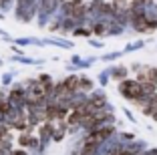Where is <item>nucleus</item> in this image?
<instances>
[{"label":"nucleus","mask_w":157,"mask_h":155,"mask_svg":"<svg viewBox=\"0 0 157 155\" xmlns=\"http://www.w3.org/2000/svg\"><path fill=\"white\" fill-rule=\"evenodd\" d=\"M65 68H67V71H69V73H78V71H77V68H75V67H73V64H71V63L67 64Z\"/></svg>","instance_id":"28"},{"label":"nucleus","mask_w":157,"mask_h":155,"mask_svg":"<svg viewBox=\"0 0 157 155\" xmlns=\"http://www.w3.org/2000/svg\"><path fill=\"white\" fill-rule=\"evenodd\" d=\"M95 81H97V85L101 89H105V87H109V83H111V77H109V75L105 73V68H103L101 73L97 75V79H95Z\"/></svg>","instance_id":"20"},{"label":"nucleus","mask_w":157,"mask_h":155,"mask_svg":"<svg viewBox=\"0 0 157 155\" xmlns=\"http://www.w3.org/2000/svg\"><path fill=\"white\" fill-rule=\"evenodd\" d=\"M4 16H6V14H2V12H0V20H4Z\"/></svg>","instance_id":"34"},{"label":"nucleus","mask_w":157,"mask_h":155,"mask_svg":"<svg viewBox=\"0 0 157 155\" xmlns=\"http://www.w3.org/2000/svg\"><path fill=\"white\" fill-rule=\"evenodd\" d=\"M56 2V6H60V4H65V2H69V0H55Z\"/></svg>","instance_id":"32"},{"label":"nucleus","mask_w":157,"mask_h":155,"mask_svg":"<svg viewBox=\"0 0 157 155\" xmlns=\"http://www.w3.org/2000/svg\"><path fill=\"white\" fill-rule=\"evenodd\" d=\"M141 68H143V64H141V63H133V64H129V71H131V73H139Z\"/></svg>","instance_id":"26"},{"label":"nucleus","mask_w":157,"mask_h":155,"mask_svg":"<svg viewBox=\"0 0 157 155\" xmlns=\"http://www.w3.org/2000/svg\"><path fill=\"white\" fill-rule=\"evenodd\" d=\"M129 2H131V0H129Z\"/></svg>","instance_id":"38"},{"label":"nucleus","mask_w":157,"mask_h":155,"mask_svg":"<svg viewBox=\"0 0 157 155\" xmlns=\"http://www.w3.org/2000/svg\"><path fill=\"white\" fill-rule=\"evenodd\" d=\"M30 155H42V153H38V151H33V153H30Z\"/></svg>","instance_id":"33"},{"label":"nucleus","mask_w":157,"mask_h":155,"mask_svg":"<svg viewBox=\"0 0 157 155\" xmlns=\"http://www.w3.org/2000/svg\"><path fill=\"white\" fill-rule=\"evenodd\" d=\"M73 4H83V2H87V0H71Z\"/></svg>","instance_id":"31"},{"label":"nucleus","mask_w":157,"mask_h":155,"mask_svg":"<svg viewBox=\"0 0 157 155\" xmlns=\"http://www.w3.org/2000/svg\"><path fill=\"white\" fill-rule=\"evenodd\" d=\"M12 45L24 48V46H44V42H42L40 38H36V37H18V38H14Z\"/></svg>","instance_id":"10"},{"label":"nucleus","mask_w":157,"mask_h":155,"mask_svg":"<svg viewBox=\"0 0 157 155\" xmlns=\"http://www.w3.org/2000/svg\"><path fill=\"white\" fill-rule=\"evenodd\" d=\"M2 64H4V60H2V59H0V67H2Z\"/></svg>","instance_id":"35"},{"label":"nucleus","mask_w":157,"mask_h":155,"mask_svg":"<svg viewBox=\"0 0 157 155\" xmlns=\"http://www.w3.org/2000/svg\"><path fill=\"white\" fill-rule=\"evenodd\" d=\"M117 137H119V141L123 143H131L133 139H137V135H135V131H119L117 133Z\"/></svg>","instance_id":"19"},{"label":"nucleus","mask_w":157,"mask_h":155,"mask_svg":"<svg viewBox=\"0 0 157 155\" xmlns=\"http://www.w3.org/2000/svg\"><path fill=\"white\" fill-rule=\"evenodd\" d=\"M123 55H125L123 50H111V52H105V55H103V56H99V59H101L103 63L115 64V63H117V60H119V59H121Z\"/></svg>","instance_id":"14"},{"label":"nucleus","mask_w":157,"mask_h":155,"mask_svg":"<svg viewBox=\"0 0 157 155\" xmlns=\"http://www.w3.org/2000/svg\"><path fill=\"white\" fill-rule=\"evenodd\" d=\"M105 73L111 77V81H115V83H121V81H125V79H129V67L127 64H109V67L105 68Z\"/></svg>","instance_id":"3"},{"label":"nucleus","mask_w":157,"mask_h":155,"mask_svg":"<svg viewBox=\"0 0 157 155\" xmlns=\"http://www.w3.org/2000/svg\"><path fill=\"white\" fill-rule=\"evenodd\" d=\"M155 48H157V42H155Z\"/></svg>","instance_id":"37"},{"label":"nucleus","mask_w":157,"mask_h":155,"mask_svg":"<svg viewBox=\"0 0 157 155\" xmlns=\"http://www.w3.org/2000/svg\"><path fill=\"white\" fill-rule=\"evenodd\" d=\"M71 64L77 68L78 73H81V71H87V68H91V67H93L91 60L85 59V56H81V55H73V56H71Z\"/></svg>","instance_id":"11"},{"label":"nucleus","mask_w":157,"mask_h":155,"mask_svg":"<svg viewBox=\"0 0 157 155\" xmlns=\"http://www.w3.org/2000/svg\"><path fill=\"white\" fill-rule=\"evenodd\" d=\"M123 147L129 151L131 155H137V153H143L145 149H149V143L145 141V139H139V137H137V139H133L131 143H125Z\"/></svg>","instance_id":"6"},{"label":"nucleus","mask_w":157,"mask_h":155,"mask_svg":"<svg viewBox=\"0 0 157 155\" xmlns=\"http://www.w3.org/2000/svg\"><path fill=\"white\" fill-rule=\"evenodd\" d=\"M117 91H119V95L123 97L125 101L135 103V101L141 97V83H137L133 77H129V79H125V81L117 83Z\"/></svg>","instance_id":"2"},{"label":"nucleus","mask_w":157,"mask_h":155,"mask_svg":"<svg viewBox=\"0 0 157 155\" xmlns=\"http://www.w3.org/2000/svg\"><path fill=\"white\" fill-rule=\"evenodd\" d=\"M69 137V127L65 121H56L55 123V131H52V141L55 143H63Z\"/></svg>","instance_id":"5"},{"label":"nucleus","mask_w":157,"mask_h":155,"mask_svg":"<svg viewBox=\"0 0 157 155\" xmlns=\"http://www.w3.org/2000/svg\"><path fill=\"white\" fill-rule=\"evenodd\" d=\"M38 0H16L14 4V18L22 24H30L36 20Z\"/></svg>","instance_id":"1"},{"label":"nucleus","mask_w":157,"mask_h":155,"mask_svg":"<svg viewBox=\"0 0 157 155\" xmlns=\"http://www.w3.org/2000/svg\"><path fill=\"white\" fill-rule=\"evenodd\" d=\"M147 79L157 87V67H147Z\"/></svg>","instance_id":"22"},{"label":"nucleus","mask_w":157,"mask_h":155,"mask_svg":"<svg viewBox=\"0 0 157 155\" xmlns=\"http://www.w3.org/2000/svg\"><path fill=\"white\" fill-rule=\"evenodd\" d=\"M40 2H46V0H38V4H40Z\"/></svg>","instance_id":"36"},{"label":"nucleus","mask_w":157,"mask_h":155,"mask_svg":"<svg viewBox=\"0 0 157 155\" xmlns=\"http://www.w3.org/2000/svg\"><path fill=\"white\" fill-rule=\"evenodd\" d=\"M123 115H125V119H127L129 123H137V117H135V115H133V111H129L127 107L123 109Z\"/></svg>","instance_id":"23"},{"label":"nucleus","mask_w":157,"mask_h":155,"mask_svg":"<svg viewBox=\"0 0 157 155\" xmlns=\"http://www.w3.org/2000/svg\"><path fill=\"white\" fill-rule=\"evenodd\" d=\"M16 75H18V71H6V73H2V77H0V87H6L8 89L10 85L14 83V79H16Z\"/></svg>","instance_id":"13"},{"label":"nucleus","mask_w":157,"mask_h":155,"mask_svg":"<svg viewBox=\"0 0 157 155\" xmlns=\"http://www.w3.org/2000/svg\"><path fill=\"white\" fill-rule=\"evenodd\" d=\"M0 37H2V38H6V37H10V34L4 30V28H0Z\"/></svg>","instance_id":"29"},{"label":"nucleus","mask_w":157,"mask_h":155,"mask_svg":"<svg viewBox=\"0 0 157 155\" xmlns=\"http://www.w3.org/2000/svg\"><path fill=\"white\" fill-rule=\"evenodd\" d=\"M78 24H77V20L75 18H63V24H60V30H59V34L60 37H69V34H73V30L77 28Z\"/></svg>","instance_id":"12"},{"label":"nucleus","mask_w":157,"mask_h":155,"mask_svg":"<svg viewBox=\"0 0 157 155\" xmlns=\"http://www.w3.org/2000/svg\"><path fill=\"white\" fill-rule=\"evenodd\" d=\"M78 77L81 75L78 73H69L65 79H63V85H65V89H67V93H78Z\"/></svg>","instance_id":"8"},{"label":"nucleus","mask_w":157,"mask_h":155,"mask_svg":"<svg viewBox=\"0 0 157 155\" xmlns=\"http://www.w3.org/2000/svg\"><path fill=\"white\" fill-rule=\"evenodd\" d=\"M89 46H93V48H103V46H105V41H95V38H91V41H89Z\"/></svg>","instance_id":"24"},{"label":"nucleus","mask_w":157,"mask_h":155,"mask_svg":"<svg viewBox=\"0 0 157 155\" xmlns=\"http://www.w3.org/2000/svg\"><path fill=\"white\" fill-rule=\"evenodd\" d=\"M10 63H20V64H28V67H30V64H42L44 63V60L42 59H30V56H10Z\"/></svg>","instance_id":"15"},{"label":"nucleus","mask_w":157,"mask_h":155,"mask_svg":"<svg viewBox=\"0 0 157 155\" xmlns=\"http://www.w3.org/2000/svg\"><path fill=\"white\" fill-rule=\"evenodd\" d=\"M121 34H125V28L111 16V22H109V37H121Z\"/></svg>","instance_id":"17"},{"label":"nucleus","mask_w":157,"mask_h":155,"mask_svg":"<svg viewBox=\"0 0 157 155\" xmlns=\"http://www.w3.org/2000/svg\"><path fill=\"white\" fill-rule=\"evenodd\" d=\"M151 121H155V123H157V109L153 111V115H151Z\"/></svg>","instance_id":"30"},{"label":"nucleus","mask_w":157,"mask_h":155,"mask_svg":"<svg viewBox=\"0 0 157 155\" xmlns=\"http://www.w3.org/2000/svg\"><path fill=\"white\" fill-rule=\"evenodd\" d=\"M97 89V81L93 77H89V75H83L81 73V77H78V91H83V93H93Z\"/></svg>","instance_id":"7"},{"label":"nucleus","mask_w":157,"mask_h":155,"mask_svg":"<svg viewBox=\"0 0 157 155\" xmlns=\"http://www.w3.org/2000/svg\"><path fill=\"white\" fill-rule=\"evenodd\" d=\"M131 32H135V34H151L147 18L145 16H133L131 18Z\"/></svg>","instance_id":"4"},{"label":"nucleus","mask_w":157,"mask_h":155,"mask_svg":"<svg viewBox=\"0 0 157 155\" xmlns=\"http://www.w3.org/2000/svg\"><path fill=\"white\" fill-rule=\"evenodd\" d=\"M145 45H147V41H131V42L125 45L123 52H135V50H139V48H145Z\"/></svg>","instance_id":"18"},{"label":"nucleus","mask_w":157,"mask_h":155,"mask_svg":"<svg viewBox=\"0 0 157 155\" xmlns=\"http://www.w3.org/2000/svg\"><path fill=\"white\" fill-rule=\"evenodd\" d=\"M44 46H56V48H65V50H73L75 48V42L73 41H65V38L60 37V38H44Z\"/></svg>","instance_id":"9"},{"label":"nucleus","mask_w":157,"mask_h":155,"mask_svg":"<svg viewBox=\"0 0 157 155\" xmlns=\"http://www.w3.org/2000/svg\"><path fill=\"white\" fill-rule=\"evenodd\" d=\"M12 52L16 56H24V48H20V46H16V45H12Z\"/></svg>","instance_id":"27"},{"label":"nucleus","mask_w":157,"mask_h":155,"mask_svg":"<svg viewBox=\"0 0 157 155\" xmlns=\"http://www.w3.org/2000/svg\"><path fill=\"white\" fill-rule=\"evenodd\" d=\"M36 81L40 83V85H42V87H44L48 93L52 91V87H55V81H52V77H51L48 73H40V75L36 77Z\"/></svg>","instance_id":"16"},{"label":"nucleus","mask_w":157,"mask_h":155,"mask_svg":"<svg viewBox=\"0 0 157 155\" xmlns=\"http://www.w3.org/2000/svg\"><path fill=\"white\" fill-rule=\"evenodd\" d=\"M111 4L115 10H127L129 8V0H111Z\"/></svg>","instance_id":"21"},{"label":"nucleus","mask_w":157,"mask_h":155,"mask_svg":"<svg viewBox=\"0 0 157 155\" xmlns=\"http://www.w3.org/2000/svg\"><path fill=\"white\" fill-rule=\"evenodd\" d=\"M10 155H30V151L22 149V147H14V149H12V153H10Z\"/></svg>","instance_id":"25"}]
</instances>
